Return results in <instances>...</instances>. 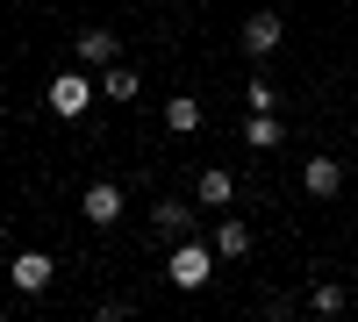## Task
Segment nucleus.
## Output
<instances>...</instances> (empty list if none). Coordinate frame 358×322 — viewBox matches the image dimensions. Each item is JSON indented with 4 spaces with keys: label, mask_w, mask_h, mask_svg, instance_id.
<instances>
[{
    "label": "nucleus",
    "mask_w": 358,
    "mask_h": 322,
    "mask_svg": "<svg viewBox=\"0 0 358 322\" xmlns=\"http://www.w3.org/2000/svg\"><path fill=\"white\" fill-rule=\"evenodd\" d=\"M136 86H143V79H136V65H122V57H115V65L101 72V94H108V101H129Z\"/></svg>",
    "instance_id": "obj_12"
},
{
    "label": "nucleus",
    "mask_w": 358,
    "mask_h": 322,
    "mask_svg": "<svg viewBox=\"0 0 358 322\" xmlns=\"http://www.w3.org/2000/svg\"><path fill=\"white\" fill-rule=\"evenodd\" d=\"M151 229H158V237H194V208H187V200H158V208H151Z\"/></svg>",
    "instance_id": "obj_10"
},
{
    "label": "nucleus",
    "mask_w": 358,
    "mask_h": 322,
    "mask_svg": "<svg viewBox=\"0 0 358 322\" xmlns=\"http://www.w3.org/2000/svg\"><path fill=\"white\" fill-rule=\"evenodd\" d=\"M50 279H57L50 251H15V258H8V286H15V294H43Z\"/></svg>",
    "instance_id": "obj_3"
},
{
    "label": "nucleus",
    "mask_w": 358,
    "mask_h": 322,
    "mask_svg": "<svg viewBox=\"0 0 358 322\" xmlns=\"http://www.w3.org/2000/svg\"><path fill=\"white\" fill-rule=\"evenodd\" d=\"M280 36H287V22H280L273 8H258V15L244 22V50H251V65H265V57L280 50Z\"/></svg>",
    "instance_id": "obj_5"
},
{
    "label": "nucleus",
    "mask_w": 358,
    "mask_h": 322,
    "mask_svg": "<svg viewBox=\"0 0 358 322\" xmlns=\"http://www.w3.org/2000/svg\"><path fill=\"white\" fill-rule=\"evenodd\" d=\"M215 251H222V258H251V229L236 222V215H229V222H215Z\"/></svg>",
    "instance_id": "obj_13"
},
{
    "label": "nucleus",
    "mask_w": 358,
    "mask_h": 322,
    "mask_svg": "<svg viewBox=\"0 0 358 322\" xmlns=\"http://www.w3.org/2000/svg\"><path fill=\"white\" fill-rule=\"evenodd\" d=\"M344 301H351V294H344L337 279H315V294H308V308H315V315H344Z\"/></svg>",
    "instance_id": "obj_14"
},
{
    "label": "nucleus",
    "mask_w": 358,
    "mask_h": 322,
    "mask_svg": "<svg viewBox=\"0 0 358 322\" xmlns=\"http://www.w3.org/2000/svg\"><path fill=\"white\" fill-rule=\"evenodd\" d=\"M0 251H8V222H0Z\"/></svg>",
    "instance_id": "obj_16"
},
{
    "label": "nucleus",
    "mask_w": 358,
    "mask_h": 322,
    "mask_svg": "<svg viewBox=\"0 0 358 322\" xmlns=\"http://www.w3.org/2000/svg\"><path fill=\"white\" fill-rule=\"evenodd\" d=\"M244 101H251L258 115H273V108H280V86H273V79H265V72H258V79L244 86Z\"/></svg>",
    "instance_id": "obj_15"
},
{
    "label": "nucleus",
    "mask_w": 358,
    "mask_h": 322,
    "mask_svg": "<svg viewBox=\"0 0 358 322\" xmlns=\"http://www.w3.org/2000/svg\"><path fill=\"white\" fill-rule=\"evenodd\" d=\"M94 101H101V79H86V72H57V79H50V94H43V108H50V115H65V122H79Z\"/></svg>",
    "instance_id": "obj_2"
},
{
    "label": "nucleus",
    "mask_w": 358,
    "mask_h": 322,
    "mask_svg": "<svg viewBox=\"0 0 358 322\" xmlns=\"http://www.w3.org/2000/svg\"><path fill=\"white\" fill-rule=\"evenodd\" d=\"M79 215L94 222V229H115V222H122V186H115V180H94V186L79 193Z\"/></svg>",
    "instance_id": "obj_4"
},
{
    "label": "nucleus",
    "mask_w": 358,
    "mask_h": 322,
    "mask_svg": "<svg viewBox=\"0 0 358 322\" xmlns=\"http://www.w3.org/2000/svg\"><path fill=\"white\" fill-rule=\"evenodd\" d=\"M215 258H222V251H208L201 237H179V244H172V258H165V279L179 286V294H194V286L215 279Z\"/></svg>",
    "instance_id": "obj_1"
},
{
    "label": "nucleus",
    "mask_w": 358,
    "mask_h": 322,
    "mask_svg": "<svg viewBox=\"0 0 358 322\" xmlns=\"http://www.w3.org/2000/svg\"><path fill=\"white\" fill-rule=\"evenodd\" d=\"M301 193H308V200H337V193H344V165H337V158H308V165H301Z\"/></svg>",
    "instance_id": "obj_6"
},
{
    "label": "nucleus",
    "mask_w": 358,
    "mask_h": 322,
    "mask_svg": "<svg viewBox=\"0 0 358 322\" xmlns=\"http://www.w3.org/2000/svg\"><path fill=\"white\" fill-rule=\"evenodd\" d=\"M244 143H251V151H280V143H287V122H280V108L273 115H244Z\"/></svg>",
    "instance_id": "obj_8"
},
{
    "label": "nucleus",
    "mask_w": 358,
    "mask_h": 322,
    "mask_svg": "<svg viewBox=\"0 0 358 322\" xmlns=\"http://www.w3.org/2000/svg\"><path fill=\"white\" fill-rule=\"evenodd\" d=\"M194 193H201V208H229V200H236V180H229L222 165H201V180H194Z\"/></svg>",
    "instance_id": "obj_9"
},
{
    "label": "nucleus",
    "mask_w": 358,
    "mask_h": 322,
    "mask_svg": "<svg viewBox=\"0 0 358 322\" xmlns=\"http://www.w3.org/2000/svg\"><path fill=\"white\" fill-rule=\"evenodd\" d=\"M79 65H94V72H108L115 57H122V36H115V29H79Z\"/></svg>",
    "instance_id": "obj_7"
},
{
    "label": "nucleus",
    "mask_w": 358,
    "mask_h": 322,
    "mask_svg": "<svg viewBox=\"0 0 358 322\" xmlns=\"http://www.w3.org/2000/svg\"><path fill=\"white\" fill-rule=\"evenodd\" d=\"M201 122H208V115H201V101H194V94H179V101H165V129H172V136H194Z\"/></svg>",
    "instance_id": "obj_11"
}]
</instances>
